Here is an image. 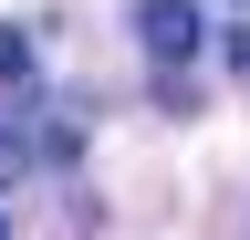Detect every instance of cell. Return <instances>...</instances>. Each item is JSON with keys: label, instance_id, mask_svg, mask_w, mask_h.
Here are the masks:
<instances>
[{"label": "cell", "instance_id": "6da1fadb", "mask_svg": "<svg viewBox=\"0 0 250 240\" xmlns=\"http://www.w3.org/2000/svg\"><path fill=\"white\" fill-rule=\"evenodd\" d=\"M136 42L156 52V63H198L208 52V0H136Z\"/></svg>", "mask_w": 250, "mask_h": 240}, {"label": "cell", "instance_id": "7a4b0ae2", "mask_svg": "<svg viewBox=\"0 0 250 240\" xmlns=\"http://www.w3.org/2000/svg\"><path fill=\"white\" fill-rule=\"evenodd\" d=\"M21 84H42V42L21 21H0V94H21Z\"/></svg>", "mask_w": 250, "mask_h": 240}, {"label": "cell", "instance_id": "3957f363", "mask_svg": "<svg viewBox=\"0 0 250 240\" xmlns=\"http://www.w3.org/2000/svg\"><path fill=\"white\" fill-rule=\"evenodd\" d=\"M229 63H240V73H250V32H229Z\"/></svg>", "mask_w": 250, "mask_h": 240}, {"label": "cell", "instance_id": "277c9868", "mask_svg": "<svg viewBox=\"0 0 250 240\" xmlns=\"http://www.w3.org/2000/svg\"><path fill=\"white\" fill-rule=\"evenodd\" d=\"M0 240H11V219H0Z\"/></svg>", "mask_w": 250, "mask_h": 240}, {"label": "cell", "instance_id": "5b68a950", "mask_svg": "<svg viewBox=\"0 0 250 240\" xmlns=\"http://www.w3.org/2000/svg\"><path fill=\"white\" fill-rule=\"evenodd\" d=\"M240 11H250V0H240Z\"/></svg>", "mask_w": 250, "mask_h": 240}]
</instances>
